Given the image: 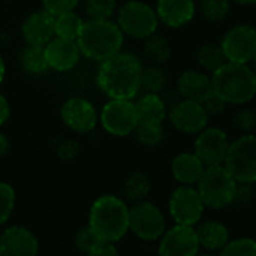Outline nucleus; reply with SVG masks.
I'll list each match as a JSON object with an SVG mask.
<instances>
[{
    "instance_id": "obj_13",
    "label": "nucleus",
    "mask_w": 256,
    "mask_h": 256,
    "mask_svg": "<svg viewBox=\"0 0 256 256\" xmlns=\"http://www.w3.org/2000/svg\"><path fill=\"white\" fill-rule=\"evenodd\" d=\"M168 118L176 130L184 134H198L208 125L210 119L200 102L184 98L168 110Z\"/></svg>"
},
{
    "instance_id": "obj_34",
    "label": "nucleus",
    "mask_w": 256,
    "mask_h": 256,
    "mask_svg": "<svg viewBox=\"0 0 256 256\" xmlns=\"http://www.w3.org/2000/svg\"><path fill=\"white\" fill-rule=\"evenodd\" d=\"M16 206V192L8 182L0 181V224H4Z\"/></svg>"
},
{
    "instance_id": "obj_39",
    "label": "nucleus",
    "mask_w": 256,
    "mask_h": 256,
    "mask_svg": "<svg viewBox=\"0 0 256 256\" xmlns=\"http://www.w3.org/2000/svg\"><path fill=\"white\" fill-rule=\"evenodd\" d=\"M200 104L204 106V108H205V112H206L208 116H218V114H222V113L226 110V107H228V104H226L220 96H217L214 92H212L210 96H206Z\"/></svg>"
},
{
    "instance_id": "obj_46",
    "label": "nucleus",
    "mask_w": 256,
    "mask_h": 256,
    "mask_svg": "<svg viewBox=\"0 0 256 256\" xmlns=\"http://www.w3.org/2000/svg\"><path fill=\"white\" fill-rule=\"evenodd\" d=\"M250 62H252V65H253V66H252V70H253V71H254V74H256V53H254V56H253V59H252Z\"/></svg>"
},
{
    "instance_id": "obj_32",
    "label": "nucleus",
    "mask_w": 256,
    "mask_h": 256,
    "mask_svg": "<svg viewBox=\"0 0 256 256\" xmlns=\"http://www.w3.org/2000/svg\"><path fill=\"white\" fill-rule=\"evenodd\" d=\"M84 10L92 20H112L116 14V0H84Z\"/></svg>"
},
{
    "instance_id": "obj_20",
    "label": "nucleus",
    "mask_w": 256,
    "mask_h": 256,
    "mask_svg": "<svg viewBox=\"0 0 256 256\" xmlns=\"http://www.w3.org/2000/svg\"><path fill=\"white\" fill-rule=\"evenodd\" d=\"M176 90L181 98L202 102L206 96L212 94V83L211 76L196 71V70H187L184 71L176 82Z\"/></svg>"
},
{
    "instance_id": "obj_45",
    "label": "nucleus",
    "mask_w": 256,
    "mask_h": 256,
    "mask_svg": "<svg viewBox=\"0 0 256 256\" xmlns=\"http://www.w3.org/2000/svg\"><path fill=\"white\" fill-rule=\"evenodd\" d=\"M236 5H241V6H252V5H256V0H234Z\"/></svg>"
},
{
    "instance_id": "obj_44",
    "label": "nucleus",
    "mask_w": 256,
    "mask_h": 256,
    "mask_svg": "<svg viewBox=\"0 0 256 256\" xmlns=\"http://www.w3.org/2000/svg\"><path fill=\"white\" fill-rule=\"evenodd\" d=\"M5 74H6L5 60H4L2 54H0V84H2V83H4V80H5Z\"/></svg>"
},
{
    "instance_id": "obj_2",
    "label": "nucleus",
    "mask_w": 256,
    "mask_h": 256,
    "mask_svg": "<svg viewBox=\"0 0 256 256\" xmlns=\"http://www.w3.org/2000/svg\"><path fill=\"white\" fill-rule=\"evenodd\" d=\"M212 92L228 106H242L256 95V74L248 64L226 62L211 74Z\"/></svg>"
},
{
    "instance_id": "obj_42",
    "label": "nucleus",
    "mask_w": 256,
    "mask_h": 256,
    "mask_svg": "<svg viewBox=\"0 0 256 256\" xmlns=\"http://www.w3.org/2000/svg\"><path fill=\"white\" fill-rule=\"evenodd\" d=\"M11 116V106L5 95L0 94V126H2Z\"/></svg>"
},
{
    "instance_id": "obj_15",
    "label": "nucleus",
    "mask_w": 256,
    "mask_h": 256,
    "mask_svg": "<svg viewBox=\"0 0 256 256\" xmlns=\"http://www.w3.org/2000/svg\"><path fill=\"white\" fill-rule=\"evenodd\" d=\"M199 241L194 226L175 224L162 235L158 254L160 256H196Z\"/></svg>"
},
{
    "instance_id": "obj_26",
    "label": "nucleus",
    "mask_w": 256,
    "mask_h": 256,
    "mask_svg": "<svg viewBox=\"0 0 256 256\" xmlns=\"http://www.w3.org/2000/svg\"><path fill=\"white\" fill-rule=\"evenodd\" d=\"M196 62L198 65L206 71V72H216L220 66H223L228 60L226 56L220 47V44H204L202 47H199L198 53H196Z\"/></svg>"
},
{
    "instance_id": "obj_29",
    "label": "nucleus",
    "mask_w": 256,
    "mask_h": 256,
    "mask_svg": "<svg viewBox=\"0 0 256 256\" xmlns=\"http://www.w3.org/2000/svg\"><path fill=\"white\" fill-rule=\"evenodd\" d=\"M168 77L160 65H144L140 72V90L145 94H160L166 86Z\"/></svg>"
},
{
    "instance_id": "obj_4",
    "label": "nucleus",
    "mask_w": 256,
    "mask_h": 256,
    "mask_svg": "<svg viewBox=\"0 0 256 256\" xmlns=\"http://www.w3.org/2000/svg\"><path fill=\"white\" fill-rule=\"evenodd\" d=\"M130 208L125 202L113 194L98 198L89 212V226L102 241H118L130 229L128 224Z\"/></svg>"
},
{
    "instance_id": "obj_10",
    "label": "nucleus",
    "mask_w": 256,
    "mask_h": 256,
    "mask_svg": "<svg viewBox=\"0 0 256 256\" xmlns=\"http://www.w3.org/2000/svg\"><path fill=\"white\" fill-rule=\"evenodd\" d=\"M130 229L142 240L152 241L160 238L166 230V220L163 212L151 202L140 200L130 208L128 214Z\"/></svg>"
},
{
    "instance_id": "obj_25",
    "label": "nucleus",
    "mask_w": 256,
    "mask_h": 256,
    "mask_svg": "<svg viewBox=\"0 0 256 256\" xmlns=\"http://www.w3.org/2000/svg\"><path fill=\"white\" fill-rule=\"evenodd\" d=\"M20 65L29 74H42L48 70L44 46L28 44L20 53Z\"/></svg>"
},
{
    "instance_id": "obj_7",
    "label": "nucleus",
    "mask_w": 256,
    "mask_h": 256,
    "mask_svg": "<svg viewBox=\"0 0 256 256\" xmlns=\"http://www.w3.org/2000/svg\"><path fill=\"white\" fill-rule=\"evenodd\" d=\"M223 166L236 182H256V136H240L229 144Z\"/></svg>"
},
{
    "instance_id": "obj_9",
    "label": "nucleus",
    "mask_w": 256,
    "mask_h": 256,
    "mask_svg": "<svg viewBox=\"0 0 256 256\" xmlns=\"http://www.w3.org/2000/svg\"><path fill=\"white\" fill-rule=\"evenodd\" d=\"M220 47L228 62L248 64L256 53V28L252 24H236L222 38Z\"/></svg>"
},
{
    "instance_id": "obj_38",
    "label": "nucleus",
    "mask_w": 256,
    "mask_h": 256,
    "mask_svg": "<svg viewBox=\"0 0 256 256\" xmlns=\"http://www.w3.org/2000/svg\"><path fill=\"white\" fill-rule=\"evenodd\" d=\"M254 184L253 182H236L235 187V193H234V199H232V205H247L253 200L254 198Z\"/></svg>"
},
{
    "instance_id": "obj_35",
    "label": "nucleus",
    "mask_w": 256,
    "mask_h": 256,
    "mask_svg": "<svg viewBox=\"0 0 256 256\" xmlns=\"http://www.w3.org/2000/svg\"><path fill=\"white\" fill-rule=\"evenodd\" d=\"M102 240L94 232V229L90 226L88 228H82L76 235H74V244L76 247L83 252V253H89L92 248H95Z\"/></svg>"
},
{
    "instance_id": "obj_14",
    "label": "nucleus",
    "mask_w": 256,
    "mask_h": 256,
    "mask_svg": "<svg viewBox=\"0 0 256 256\" xmlns=\"http://www.w3.org/2000/svg\"><path fill=\"white\" fill-rule=\"evenodd\" d=\"M60 118L74 133H89L98 124L96 108L86 98H68L60 107Z\"/></svg>"
},
{
    "instance_id": "obj_30",
    "label": "nucleus",
    "mask_w": 256,
    "mask_h": 256,
    "mask_svg": "<svg viewBox=\"0 0 256 256\" xmlns=\"http://www.w3.org/2000/svg\"><path fill=\"white\" fill-rule=\"evenodd\" d=\"M133 134L140 145L157 146L164 140V128L163 124H138Z\"/></svg>"
},
{
    "instance_id": "obj_27",
    "label": "nucleus",
    "mask_w": 256,
    "mask_h": 256,
    "mask_svg": "<svg viewBox=\"0 0 256 256\" xmlns=\"http://www.w3.org/2000/svg\"><path fill=\"white\" fill-rule=\"evenodd\" d=\"M83 18L76 14L74 11H68L64 14H59L54 17V34L59 38H66L77 41L82 28H83Z\"/></svg>"
},
{
    "instance_id": "obj_8",
    "label": "nucleus",
    "mask_w": 256,
    "mask_h": 256,
    "mask_svg": "<svg viewBox=\"0 0 256 256\" xmlns=\"http://www.w3.org/2000/svg\"><path fill=\"white\" fill-rule=\"evenodd\" d=\"M100 122L104 130L114 138H126L133 134L138 125L134 102L132 100L110 98L100 113Z\"/></svg>"
},
{
    "instance_id": "obj_1",
    "label": "nucleus",
    "mask_w": 256,
    "mask_h": 256,
    "mask_svg": "<svg viewBox=\"0 0 256 256\" xmlns=\"http://www.w3.org/2000/svg\"><path fill=\"white\" fill-rule=\"evenodd\" d=\"M142 60L126 52H119L100 62L98 88L112 100H133L140 90Z\"/></svg>"
},
{
    "instance_id": "obj_11",
    "label": "nucleus",
    "mask_w": 256,
    "mask_h": 256,
    "mask_svg": "<svg viewBox=\"0 0 256 256\" xmlns=\"http://www.w3.org/2000/svg\"><path fill=\"white\" fill-rule=\"evenodd\" d=\"M205 205L198 188L193 186H180L169 198V211L176 224L194 226L200 222Z\"/></svg>"
},
{
    "instance_id": "obj_23",
    "label": "nucleus",
    "mask_w": 256,
    "mask_h": 256,
    "mask_svg": "<svg viewBox=\"0 0 256 256\" xmlns=\"http://www.w3.org/2000/svg\"><path fill=\"white\" fill-rule=\"evenodd\" d=\"M196 235L199 246L205 247L210 252H217L224 247L229 241V229L218 220H205L196 228Z\"/></svg>"
},
{
    "instance_id": "obj_16",
    "label": "nucleus",
    "mask_w": 256,
    "mask_h": 256,
    "mask_svg": "<svg viewBox=\"0 0 256 256\" xmlns=\"http://www.w3.org/2000/svg\"><path fill=\"white\" fill-rule=\"evenodd\" d=\"M44 50H46L48 68L59 72L72 70L74 66H77L82 58V52L78 48L77 41L66 40V38H59V36L52 38L44 46Z\"/></svg>"
},
{
    "instance_id": "obj_41",
    "label": "nucleus",
    "mask_w": 256,
    "mask_h": 256,
    "mask_svg": "<svg viewBox=\"0 0 256 256\" xmlns=\"http://www.w3.org/2000/svg\"><path fill=\"white\" fill-rule=\"evenodd\" d=\"M88 256H119L116 247L108 241H101L95 248H92Z\"/></svg>"
},
{
    "instance_id": "obj_47",
    "label": "nucleus",
    "mask_w": 256,
    "mask_h": 256,
    "mask_svg": "<svg viewBox=\"0 0 256 256\" xmlns=\"http://www.w3.org/2000/svg\"><path fill=\"white\" fill-rule=\"evenodd\" d=\"M0 256H5V253H4V248H2V244H0Z\"/></svg>"
},
{
    "instance_id": "obj_12",
    "label": "nucleus",
    "mask_w": 256,
    "mask_h": 256,
    "mask_svg": "<svg viewBox=\"0 0 256 256\" xmlns=\"http://www.w3.org/2000/svg\"><path fill=\"white\" fill-rule=\"evenodd\" d=\"M228 134L217 126H205L194 140V154L205 166H218L224 163L229 150Z\"/></svg>"
},
{
    "instance_id": "obj_19",
    "label": "nucleus",
    "mask_w": 256,
    "mask_h": 256,
    "mask_svg": "<svg viewBox=\"0 0 256 256\" xmlns=\"http://www.w3.org/2000/svg\"><path fill=\"white\" fill-rule=\"evenodd\" d=\"M5 256H36L38 254V240L35 235L22 226L8 228L0 236Z\"/></svg>"
},
{
    "instance_id": "obj_18",
    "label": "nucleus",
    "mask_w": 256,
    "mask_h": 256,
    "mask_svg": "<svg viewBox=\"0 0 256 256\" xmlns=\"http://www.w3.org/2000/svg\"><path fill=\"white\" fill-rule=\"evenodd\" d=\"M22 35L28 44L46 46L54 34V16L46 10L32 12L22 24Z\"/></svg>"
},
{
    "instance_id": "obj_21",
    "label": "nucleus",
    "mask_w": 256,
    "mask_h": 256,
    "mask_svg": "<svg viewBox=\"0 0 256 256\" xmlns=\"http://www.w3.org/2000/svg\"><path fill=\"white\" fill-rule=\"evenodd\" d=\"M205 168L206 166L194 152H181L172 160L170 164L172 175L181 186H194L204 174Z\"/></svg>"
},
{
    "instance_id": "obj_6",
    "label": "nucleus",
    "mask_w": 256,
    "mask_h": 256,
    "mask_svg": "<svg viewBox=\"0 0 256 256\" xmlns=\"http://www.w3.org/2000/svg\"><path fill=\"white\" fill-rule=\"evenodd\" d=\"M158 23L156 10L142 0H128L116 10V24L126 36L145 40L157 32Z\"/></svg>"
},
{
    "instance_id": "obj_37",
    "label": "nucleus",
    "mask_w": 256,
    "mask_h": 256,
    "mask_svg": "<svg viewBox=\"0 0 256 256\" xmlns=\"http://www.w3.org/2000/svg\"><path fill=\"white\" fill-rule=\"evenodd\" d=\"M42 6L47 12L52 16H59L68 11H74L77 5L80 4V0H41Z\"/></svg>"
},
{
    "instance_id": "obj_43",
    "label": "nucleus",
    "mask_w": 256,
    "mask_h": 256,
    "mask_svg": "<svg viewBox=\"0 0 256 256\" xmlns=\"http://www.w3.org/2000/svg\"><path fill=\"white\" fill-rule=\"evenodd\" d=\"M10 150H11V142H10V139H8L4 133H0V157L8 156Z\"/></svg>"
},
{
    "instance_id": "obj_48",
    "label": "nucleus",
    "mask_w": 256,
    "mask_h": 256,
    "mask_svg": "<svg viewBox=\"0 0 256 256\" xmlns=\"http://www.w3.org/2000/svg\"><path fill=\"white\" fill-rule=\"evenodd\" d=\"M196 256H214V254H206V253H204V254H199V253H198Z\"/></svg>"
},
{
    "instance_id": "obj_3",
    "label": "nucleus",
    "mask_w": 256,
    "mask_h": 256,
    "mask_svg": "<svg viewBox=\"0 0 256 256\" xmlns=\"http://www.w3.org/2000/svg\"><path fill=\"white\" fill-rule=\"evenodd\" d=\"M124 34L112 20H92L83 23L82 32L77 38L82 56L102 62L107 58L120 52L124 44Z\"/></svg>"
},
{
    "instance_id": "obj_22",
    "label": "nucleus",
    "mask_w": 256,
    "mask_h": 256,
    "mask_svg": "<svg viewBox=\"0 0 256 256\" xmlns=\"http://www.w3.org/2000/svg\"><path fill=\"white\" fill-rule=\"evenodd\" d=\"M138 124H163L168 106L158 94H145L134 102Z\"/></svg>"
},
{
    "instance_id": "obj_31",
    "label": "nucleus",
    "mask_w": 256,
    "mask_h": 256,
    "mask_svg": "<svg viewBox=\"0 0 256 256\" xmlns=\"http://www.w3.org/2000/svg\"><path fill=\"white\" fill-rule=\"evenodd\" d=\"M232 0H200V14L210 23L223 22L230 11Z\"/></svg>"
},
{
    "instance_id": "obj_40",
    "label": "nucleus",
    "mask_w": 256,
    "mask_h": 256,
    "mask_svg": "<svg viewBox=\"0 0 256 256\" xmlns=\"http://www.w3.org/2000/svg\"><path fill=\"white\" fill-rule=\"evenodd\" d=\"M80 151V145L74 139H66L58 146V157L60 160H72L77 157Z\"/></svg>"
},
{
    "instance_id": "obj_17",
    "label": "nucleus",
    "mask_w": 256,
    "mask_h": 256,
    "mask_svg": "<svg viewBox=\"0 0 256 256\" xmlns=\"http://www.w3.org/2000/svg\"><path fill=\"white\" fill-rule=\"evenodd\" d=\"M156 14L158 22L172 29L188 24L196 14L194 0H157Z\"/></svg>"
},
{
    "instance_id": "obj_28",
    "label": "nucleus",
    "mask_w": 256,
    "mask_h": 256,
    "mask_svg": "<svg viewBox=\"0 0 256 256\" xmlns=\"http://www.w3.org/2000/svg\"><path fill=\"white\" fill-rule=\"evenodd\" d=\"M151 192V180L146 174L136 172L130 175L124 182V194L133 202H140L148 198Z\"/></svg>"
},
{
    "instance_id": "obj_24",
    "label": "nucleus",
    "mask_w": 256,
    "mask_h": 256,
    "mask_svg": "<svg viewBox=\"0 0 256 256\" xmlns=\"http://www.w3.org/2000/svg\"><path fill=\"white\" fill-rule=\"evenodd\" d=\"M144 54L151 64L162 65L170 59L172 54L170 42L163 35H158L156 32L144 40Z\"/></svg>"
},
{
    "instance_id": "obj_33",
    "label": "nucleus",
    "mask_w": 256,
    "mask_h": 256,
    "mask_svg": "<svg viewBox=\"0 0 256 256\" xmlns=\"http://www.w3.org/2000/svg\"><path fill=\"white\" fill-rule=\"evenodd\" d=\"M218 256H256V240L248 236L229 240Z\"/></svg>"
},
{
    "instance_id": "obj_5",
    "label": "nucleus",
    "mask_w": 256,
    "mask_h": 256,
    "mask_svg": "<svg viewBox=\"0 0 256 256\" xmlns=\"http://www.w3.org/2000/svg\"><path fill=\"white\" fill-rule=\"evenodd\" d=\"M196 186L205 206L222 210L232 205L236 181L223 164L206 166Z\"/></svg>"
},
{
    "instance_id": "obj_36",
    "label": "nucleus",
    "mask_w": 256,
    "mask_h": 256,
    "mask_svg": "<svg viewBox=\"0 0 256 256\" xmlns=\"http://www.w3.org/2000/svg\"><path fill=\"white\" fill-rule=\"evenodd\" d=\"M234 126L238 132L247 134L256 128V113L252 108H241L234 114Z\"/></svg>"
}]
</instances>
